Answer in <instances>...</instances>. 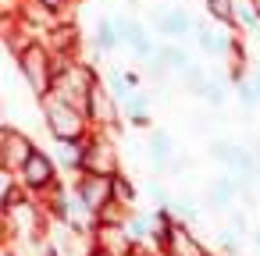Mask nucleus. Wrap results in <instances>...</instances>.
Instances as JSON below:
<instances>
[{
    "instance_id": "obj_1",
    "label": "nucleus",
    "mask_w": 260,
    "mask_h": 256,
    "mask_svg": "<svg viewBox=\"0 0 260 256\" xmlns=\"http://www.w3.org/2000/svg\"><path fill=\"white\" fill-rule=\"evenodd\" d=\"M40 111H43V128L50 139H86L93 132V121L86 118V111L57 93H47L40 100Z\"/></svg>"
},
{
    "instance_id": "obj_2",
    "label": "nucleus",
    "mask_w": 260,
    "mask_h": 256,
    "mask_svg": "<svg viewBox=\"0 0 260 256\" xmlns=\"http://www.w3.org/2000/svg\"><path fill=\"white\" fill-rule=\"evenodd\" d=\"M50 57H54V50L47 47L43 36H36L22 54H15L18 75L25 79V86H29V93H32L36 100H43L47 93H54V68H50Z\"/></svg>"
},
{
    "instance_id": "obj_3",
    "label": "nucleus",
    "mask_w": 260,
    "mask_h": 256,
    "mask_svg": "<svg viewBox=\"0 0 260 256\" xmlns=\"http://www.w3.org/2000/svg\"><path fill=\"white\" fill-rule=\"evenodd\" d=\"M72 192H75V213L86 217V221H93L114 199L111 174H93V171H79L75 181H72Z\"/></svg>"
},
{
    "instance_id": "obj_4",
    "label": "nucleus",
    "mask_w": 260,
    "mask_h": 256,
    "mask_svg": "<svg viewBox=\"0 0 260 256\" xmlns=\"http://www.w3.org/2000/svg\"><path fill=\"white\" fill-rule=\"evenodd\" d=\"M15 174L22 178L25 192H29V196H40V199H43V196L61 181V167H57L54 153H50V150H43V146H36V150H32V157H29Z\"/></svg>"
},
{
    "instance_id": "obj_5",
    "label": "nucleus",
    "mask_w": 260,
    "mask_h": 256,
    "mask_svg": "<svg viewBox=\"0 0 260 256\" xmlns=\"http://www.w3.org/2000/svg\"><path fill=\"white\" fill-rule=\"evenodd\" d=\"M82 171H93V174L118 171V146L111 142V128H93L82 139Z\"/></svg>"
},
{
    "instance_id": "obj_6",
    "label": "nucleus",
    "mask_w": 260,
    "mask_h": 256,
    "mask_svg": "<svg viewBox=\"0 0 260 256\" xmlns=\"http://www.w3.org/2000/svg\"><path fill=\"white\" fill-rule=\"evenodd\" d=\"M93 82H100V71H96V64H93V61H75L68 71H61V75L54 79V93L82 107V100H86V89H89Z\"/></svg>"
},
{
    "instance_id": "obj_7",
    "label": "nucleus",
    "mask_w": 260,
    "mask_h": 256,
    "mask_svg": "<svg viewBox=\"0 0 260 256\" xmlns=\"http://www.w3.org/2000/svg\"><path fill=\"white\" fill-rule=\"evenodd\" d=\"M118 107H121V103L111 96L107 82H93V86L86 89L82 111H86V118L93 121V128H114V132H118Z\"/></svg>"
},
{
    "instance_id": "obj_8",
    "label": "nucleus",
    "mask_w": 260,
    "mask_h": 256,
    "mask_svg": "<svg viewBox=\"0 0 260 256\" xmlns=\"http://www.w3.org/2000/svg\"><path fill=\"white\" fill-rule=\"evenodd\" d=\"M36 150V139L15 125H4L0 128V167H8V171H18Z\"/></svg>"
},
{
    "instance_id": "obj_9",
    "label": "nucleus",
    "mask_w": 260,
    "mask_h": 256,
    "mask_svg": "<svg viewBox=\"0 0 260 256\" xmlns=\"http://www.w3.org/2000/svg\"><path fill=\"white\" fill-rule=\"evenodd\" d=\"M160 252H164V256H217V252H210V249L200 242V235L189 228V221L171 224L168 242H164V249H160Z\"/></svg>"
},
{
    "instance_id": "obj_10",
    "label": "nucleus",
    "mask_w": 260,
    "mask_h": 256,
    "mask_svg": "<svg viewBox=\"0 0 260 256\" xmlns=\"http://www.w3.org/2000/svg\"><path fill=\"white\" fill-rule=\"evenodd\" d=\"M43 206H47V213H50V221L54 224H72V217H75V192L64 185V181H57L47 196H43Z\"/></svg>"
},
{
    "instance_id": "obj_11",
    "label": "nucleus",
    "mask_w": 260,
    "mask_h": 256,
    "mask_svg": "<svg viewBox=\"0 0 260 256\" xmlns=\"http://www.w3.org/2000/svg\"><path fill=\"white\" fill-rule=\"evenodd\" d=\"M43 40H47V47H50V50H61V54H75V50H79V43H82L75 18H57V22L43 32Z\"/></svg>"
},
{
    "instance_id": "obj_12",
    "label": "nucleus",
    "mask_w": 260,
    "mask_h": 256,
    "mask_svg": "<svg viewBox=\"0 0 260 256\" xmlns=\"http://www.w3.org/2000/svg\"><path fill=\"white\" fill-rule=\"evenodd\" d=\"M118 47H125L121 18H100L96 29H93V50L96 54H114Z\"/></svg>"
},
{
    "instance_id": "obj_13",
    "label": "nucleus",
    "mask_w": 260,
    "mask_h": 256,
    "mask_svg": "<svg viewBox=\"0 0 260 256\" xmlns=\"http://www.w3.org/2000/svg\"><path fill=\"white\" fill-rule=\"evenodd\" d=\"M118 18H121V15H118ZM121 32H125V47H128L136 57H143V61H153V57H157V47L150 43L146 29H143L136 18H121Z\"/></svg>"
},
{
    "instance_id": "obj_14",
    "label": "nucleus",
    "mask_w": 260,
    "mask_h": 256,
    "mask_svg": "<svg viewBox=\"0 0 260 256\" xmlns=\"http://www.w3.org/2000/svg\"><path fill=\"white\" fill-rule=\"evenodd\" d=\"M157 29H160L168 40H182V36H189V32L196 29V22H192V15H189L185 8H175V11H160V15H157Z\"/></svg>"
},
{
    "instance_id": "obj_15",
    "label": "nucleus",
    "mask_w": 260,
    "mask_h": 256,
    "mask_svg": "<svg viewBox=\"0 0 260 256\" xmlns=\"http://www.w3.org/2000/svg\"><path fill=\"white\" fill-rule=\"evenodd\" d=\"M54 160L64 174H79L82 171V139H54Z\"/></svg>"
},
{
    "instance_id": "obj_16",
    "label": "nucleus",
    "mask_w": 260,
    "mask_h": 256,
    "mask_svg": "<svg viewBox=\"0 0 260 256\" xmlns=\"http://www.w3.org/2000/svg\"><path fill=\"white\" fill-rule=\"evenodd\" d=\"M146 160L153 171H168L175 164V142L168 132H153L150 135V146H146Z\"/></svg>"
},
{
    "instance_id": "obj_17",
    "label": "nucleus",
    "mask_w": 260,
    "mask_h": 256,
    "mask_svg": "<svg viewBox=\"0 0 260 256\" xmlns=\"http://www.w3.org/2000/svg\"><path fill=\"white\" fill-rule=\"evenodd\" d=\"M125 231H128V238H132L136 245H153L157 221H153V213H146V210H136V206H132V213H128V221H125Z\"/></svg>"
},
{
    "instance_id": "obj_18",
    "label": "nucleus",
    "mask_w": 260,
    "mask_h": 256,
    "mask_svg": "<svg viewBox=\"0 0 260 256\" xmlns=\"http://www.w3.org/2000/svg\"><path fill=\"white\" fill-rule=\"evenodd\" d=\"M22 199H29V192H25V185H22V178L15 174V171H8L4 167V174H0V210H15Z\"/></svg>"
},
{
    "instance_id": "obj_19",
    "label": "nucleus",
    "mask_w": 260,
    "mask_h": 256,
    "mask_svg": "<svg viewBox=\"0 0 260 256\" xmlns=\"http://www.w3.org/2000/svg\"><path fill=\"white\" fill-rule=\"evenodd\" d=\"M121 111H125V118H128V125H132V128H150V100H146V93H139V89H136Z\"/></svg>"
},
{
    "instance_id": "obj_20",
    "label": "nucleus",
    "mask_w": 260,
    "mask_h": 256,
    "mask_svg": "<svg viewBox=\"0 0 260 256\" xmlns=\"http://www.w3.org/2000/svg\"><path fill=\"white\" fill-rule=\"evenodd\" d=\"M203 4H207V15H210L214 22H221L224 29L239 32V22H235V0H203Z\"/></svg>"
},
{
    "instance_id": "obj_21",
    "label": "nucleus",
    "mask_w": 260,
    "mask_h": 256,
    "mask_svg": "<svg viewBox=\"0 0 260 256\" xmlns=\"http://www.w3.org/2000/svg\"><path fill=\"white\" fill-rule=\"evenodd\" d=\"M111 185H114V199H121V203H128V206H136V203H139V185H136L121 167L111 174Z\"/></svg>"
},
{
    "instance_id": "obj_22",
    "label": "nucleus",
    "mask_w": 260,
    "mask_h": 256,
    "mask_svg": "<svg viewBox=\"0 0 260 256\" xmlns=\"http://www.w3.org/2000/svg\"><path fill=\"white\" fill-rule=\"evenodd\" d=\"M235 22L239 32H260V11L253 0H235Z\"/></svg>"
},
{
    "instance_id": "obj_23",
    "label": "nucleus",
    "mask_w": 260,
    "mask_h": 256,
    "mask_svg": "<svg viewBox=\"0 0 260 256\" xmlns=\"http://www.w3.org/2000/svg\"><path fill=\"white\" fill-rule=\"evenodd\" d=\"M157 57L164 61V68H168V71H178V75H182V71L189 68V54H185L182 47L164 43V47H157Z\"/></svg>"
},
{
    "instance_id": "obj_24",
    "label": "nucleus",
    "mask_w": 260,
    "mask_h": 256,
    "mask_svg": "<svg viewBox=\"0 0 260 256\" xmlns=\"http://www.w3.org/2000/svg\"><path fill=\"white\" fill-rule=\"evenodd\" d=\"M235 181L228 178V174H221V178H214V185H210V203L214 206H228L232 199H235Z\"/></svg>"
},
{
    "instance_id": "obj_25",
    "label": "nucleus",
    "mask_w": 260,
    "mask_h": 256,
    "mask_svg": "<svg viewBox=\"0 0 260 256\" xmlns=\"http://www.w3.org/2000/svg\"><path fill=\"white\" fill-rule=\"evenodd\" d=\"M107 89H111V96H114V100H118L121 107H125V103H128V96L136 93V86H132L128 79H125V71H114V75L107 79Z\"/></svg>"
},
{
    "instance_id": "obj_26",
    "label": "nucleus",
    "mask_w": 260,
    "mask_h": 256,
    "mask_svg": "<svg viewBox=\"0 0 260 256\" xmlns=\"http://www.w3.org/2000/svg\"><path fill=\"white\" fill-rule=\"evenodd\" d=\"M203 100H207L210 107H224V100H228V82H224V79H210L207 89H203Z\"/></svg>"
},
{
    "instance_id": "obj_27",
    "label": "nucleus",
    "mask_w": 260,
    "mask_h": 256,
    "mask_svg": "<svg viewBox=\"0 0 260 256\" xmlns=\"http://www.w3.org/2000/svg\"><path fill=\"white\" fill-rule=\"evenodd\" d=\"M235 96H239V103H242L246 111H253V107L260 103V96H256V86H253V79H242V82H235Z\"/></svg>"
},
{
    "instance_id": "obj_28",
    "label": "nucleus",
    "mask_w": 260,
    "mask_h": 256,
    "mask_svg": "<svg viewBox=\"0 0 260 256\" xmlns=\"http://www.w3.org/2000/svg\"><path fill=\"white\" fill-rule=\"evenodd\" d=\"M235 153H239V146H235V142H224V139L210 142V157H214V160H221V164H228V167H235Z\"/></svg>"
},
{
    "instance_id": "obj_29",
    "label": "nucleus",
    "mask_w": 260,
    "mask_h": 256,
    "mask_svg": "<svg viewBox=\"0 0 260 256\" xmlns=\"http://www.w3.org/2000/svg\"><path fill=\"white\" fill-rule=\"evenodd\" d=\"M192 36H196V43H200V50L214 57V40H217V29H210V25H203V22H196V29H192Z\"/></svg>"
},
{
    "instance_id": "obj_30",
    "label": "nucleus",
    "mask_w": 260,
    "mask_h": 256,
    "mask_svg": "<svg viewBox=\"0 0 260 256\" xmlns=\"http://www.w3.org/2000/svg\"><path fill=\"white\" fill-rule=\"evenodd\" d=\"M40 4L57 18H75V0H40Z\"/></svg>"
},
{
    "instance_id": "obj_31",
    "label": "nucleus",
    "mask_w": 260,
    "mask_h": 256,
    "mask_svg": "<svg viewBox=\"0 0 260 256\" xmlns=\"http://www.w3.org/2000/svg\"><path fill=\"white\" fill-rule=\"evenodd\" d=\"M217 249L228 252V256H239V249H242V245H239V231H228V228H224L221 238H217Z\"/></svg>"
},
{
    "instance_id": "obj_32",
    "label": "nucleus",
    "mask_w": 260,
    "mask_h": 256,
    "mask_svg": "<svg viewBox=\"0 0 260 256\" xmlns=\"http://www.w3.org/2000/svg\"><path fill=\"white\" fill-rule=\"evenodd\" d=\"M171 210L178 213V221H192V217H196V206H192L189 196H185V199H171Z\"/></svg>"
},
{
    "instance_id": "obj_33",
    "label": "nucleus",
    "mask_w": 260,
    "mask_h": 256,
    "mask_svg": "<svg viewBox=\"0 0 260 256\" xmlns=\"http://www.w3.org/2000/svg\"><path fill=\"white\" fill-rule=\"evenodd\" d=\"M146 196H150L153 203H171V196H168V192H164L157 181H150V185H146Z\"/></svg>"
},
{
    "instance_id": "obj_34",
    "label": "nucleus",
    "mask_w": 260,
    "mask_h": 256,
    "mask_svg": "<svg viewBox=\"0 0 260 256\" xmlns=\"http://www.w3.org/2000/svg\"><path fill=\"white\" fill-rule=\"evenodd\" d=\"M82 256H118V252H111V249H107V245H100V242H96V238H93V242H89V245H86V252H82Z\"/></svg>"
},
{
    "instance_id": "obj_35",
    "label": "nucleus",
    "mask_w": 260,
    "mask_h": 256,
    "mask_svg": "<svg viewBox=\"0 0 260 256\" xmlns=\"http://www.w3.org/2000/svg\"><path fill=\"white\" fill-rule=\"evenodd\" d=\"M232 228L242 235V231H249V221H246V213H232Z\"/></svg>"
},
{
    "instance_id": "obj_36",
    "label": "nucleus",
    "mask_w": 260,
    "mask_h": 256,
    "mask_svg": "<svg viewBox=\"0 0 260 256\" xmlns=\"http://www.w3.org/2000/svg\"><path fill=\"white\" fill-rule=\"evenodd\" d=\"M0 256H22V252H18L15 245H4V252H0Z\"/></svg>"
},
{
    "instance_id": "obj_37",
    "label": "nucleus",
    "mask_w": 260,
    "mask_h": 256,
    "mask_svg": "<svg viewBox=\"0 0 260 256\" xmlns=\"http://www.w3.org/2000/svg\"><path fill=\"white\" fill-rule=\"evenodd\" d=\"M253 245L260 249V228H253Z\"/></svg>"
},
{
    "instance_id": "obj_38",
    "label": "nucleus",
    "mask_w": 260,
    "mask_h": 256,
    "mask_svg": "<svg viewBox=\"0 0 260 256\" xmlns=\"http://www.w3.org/2000/svg\"><path fill=\"white\" fill-rule=\"evenodd\" d=\"M253 86H256V96H260V71H253Z\"/></svg>"
},
{
    "instance_id": "obj_39",
    "label": "nucleus",
    "mask_w": 260,
    "mask_h": 256,
    "mask_svg": "<svg viewBox=\"0 0 260 256\" xmlns=\"http://www.w3.org/2000/svg\"><path fill=\"white\" fill-rule=\"evenodd\" d=\"M253 4H256V11H260V0H253Z\"/></svg>"
},
{
    "instance_id": "obj_40",
    "label": "nucleus",
    "mask_w": 260,
    "mask_h": 256,
    "mask_svg": "<svg viewBox=\"0 0 260 256\" xmlns=\"http://www.w3.org/2000/svg\"><path fill=\"white\" fill-rule=\"evenodd\" d=\"M256 181H260V171H256Z\"/></svg>"
}]
</instances>
